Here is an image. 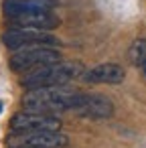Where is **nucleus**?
<instances>
[{
	"mask_svg": "<svg viewBox=\"0 0 146 148\" xmlns=\"http://www.w3.org/2000/svg\"><path fill=\"white\" fill-rule=\"evenodd\" d=\"M75 114H79L81 118H87V120H106V118H112L114 103L104 95L83 93L79 106L75 108Z\"/></svg>",
	"mask_w": 146,
	"mask_h": 148,
	"instance_id": "6e6552de",
	"label": "nucleus"
},
{
	"mask_svg": "<svg viewBox=\"0 0 146 148\" xmlns=\"http://www.w3.org/2000/svg\"><path fill=\"white\" fill-rule=\"evenodd\" d=\"M61 128V120L53 114L39 112H21L12 116L10 130L12 132H57Z\"/></svg>",
	"mask_w": 146,
	"mask_h": 148,
	"instance_id": "423d86ee",
	"label": "nucleus"
},
{
	"mask_svg": "<svg viewBox=\"0 0 146 148\" xmlns=\"http://www.w3.org/2000/svg\"><path fill=\"white\" fill-rule=\"evenodd\" d=\"M126 77L124 69L118 65V63H104V65H97L89 71L83 73V79L87 83H110V85H116V83H122Z\"/></svg>",
	"mask_w": 146,
	"mask_h": 148,
	"instance_id": "1a4fd4ad",
	"label": "nucleus"
},
{
	"mask_svg": "<svg viewBox=\"0 0 146 148\" xmlns=\"http://www.w3.org/2000/svg\"><path fill=\"white\" fill-rule=\"evenodd\" d=\"M0 112H2V101H0Z\"/></svg>",
	"mask_w": 146,
	"mask_h": 148,
	"instance_id": "9b49d317",
	"label": "nucleus"
},
{
	"mask_svg": "<svg viewBox=\"0 0 146 148\" xmlns=\"http://www.w3.org/2000/svg\"><path fill=\"white\" fill-rule=\"evenodd\" d=\"M130 59L132 63L140 69V73L146 77V41H136L130 49Z\"/></svg>",
	"mask_w": 146,
	"mask_h": 148,
	"instance_id": "9d476101",
	"label": "nucleus"
},
{
	"mask_svg": "<svg viewBox=\"0 0 146 148\" xmlns=\"http://www.w3.org/2000/svg\"><path fill=\"white\" fill-rule=\"evenodd\" d=\"M81 91H73L67 89L65 85H57V87H41V89H29L23 95V106L29 112H39V114H57V112H65L71 110L75 112V108L81 101Z\"/></svg>",
	"mask_w": 146,
	"mask_h": 148,
	"instance_id": "f257e3e1",
	"label": "nucleus"
},
{
	"mask_svg": "<svg viewBox=\"0 0 146 148\" xmlns=\"http://www.w3.org/2000/svg\"><path fill=\"white\" fill-rule=\"evenodd\" d=\"M2 43L12 49H27V47H55L57 39L49 35L47 31L39 29H27V27H10L8 31L2 33Z\"/></svg>",
	"mask_w": 146,
	"mask_h": 148,
	"instance_id": "20e7f679",
	"label": "nucleus"
},
{
	"mask_svg": "<svg viewBox=\"0 0 146 148\" xmlns=\"http://www.w3.org/2000/svg\"><path fill=\"white\" fill-rule=\"evenodd\" d=\"M81 65L77 63H49V65H41L37 69L27 71L21 77V85L29 91V89H41V87H57V85H65L69 79H73L75 75H79Z\"/></svg>",
	"mask_w": 146,
	"mask_h": 148,
	"instance_id": "f03ea898",
	"label": "nucleus"
},
{
	"mask_svg": "<svg viewBox=\"0 0 146 148\" xmlns=\"http://www.w3.org/2000/svg\"><path fill=\"white\" fill-rule=\"evenodd\" d=\"M14 27H27V29H39V31H51L59 25V18L49 8H27L6 14Z\"/></svg>",
	"mask_w": 146,
	"mask_h": 148,
	"instance_id": "0eeeda50",
	"label": "nucleus"
},
{
	"mask_svg": "<svg viewBox=\"0 0 146 148\" xmlns=\"http://www.w3.org/2000/svg\"><path fill=\"white\" fill-rule=\"evenodd\" d=\"M59 51L55 47H27L12 53L8 65L14 73H27L31 69H37L41 65H49L59 61Z\"/></svg>",
	"mask_w": 146,
	"mask_h": 148,
	"instance_id": "7ed1b4c3",
	"label": "nucleus"
},
{
	"mask_svg": "<svg viewBox=\"0 0 146 148\" xmlns=\"http://www.w3.org/2000/svg\"><path fill=\"white\" fill-rule=\"evenodd\" d=\"M8 148H65L67 136L57 132H12L6 140Z\"/></svg>",
	"mask_w": 146,
	"mask_h": 148,
	"instance_id": "39448f33",
	"label": "nucleus"
}]
</instances>
